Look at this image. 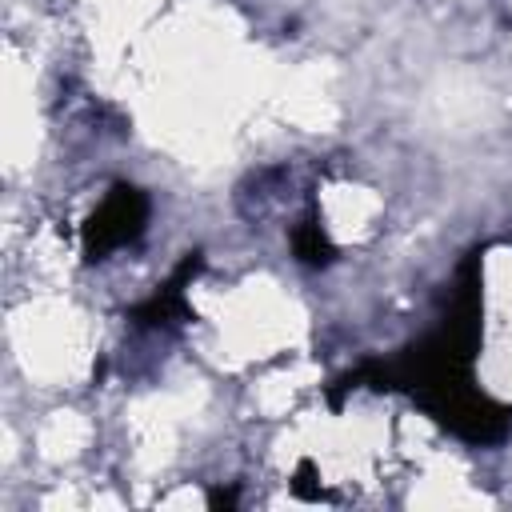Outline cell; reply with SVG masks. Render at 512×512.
Listing matches in <instances>:
<instances>
[{"instance_id":"cell-1","label":"cell","mask_w":512,"mask_h":512,"mask_svg":"<svg viewBox=\"0 0 512 512\" xmlns=\"http://www.w3.org/2000/svg\"><path fill=\"white\" fill-rule=\"evenodd\" d=\"M144 228V196L136 188H116L88 220V252L104 256L120 244H128Z\"/></svg>"}]
</instances>
